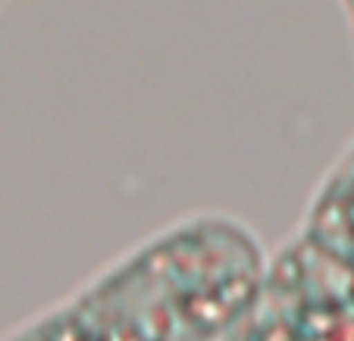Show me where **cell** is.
<instances>
[{
	"label": "cell",
	"mask_w": 354,
	"mask_h": 341,
	"mask_svg": "<svg viewBox=\"0 0 354 341\" xmlns=\"http://www.w3.org/2000/svg\"><path fill=\"white\" fill-rule=\"evenodd\" d=\"M304 235L354 266V150L320 188Z\"/></svg>",
	"instance_id": "cell-3"
},
{
	"label": "cell",
	"mask_w": 354,
	"mask_h": 341,
	"mask_svg": "<svg viewBox=\"0 0 354 341\" xmlns=\"http://www.w3.org/2000/svg\"><path fill=\"white\" fill-rule=\"evenodd\" d=\"M220 341H354V266L301 235Z\"/></svg>",
	"instance_id": "cell-2"
},
{
	"label": "cell",
	"mask_w": 354,
	"mask_h": 341,
	"mask_svg": "<svg viewBox=\"0 0 354 341\" xmlns=\"http://www.w3.org/2000/svg\"><path fill=\"white\" fill-rule=\"evenodd\" d=\"M263 269L261 244L241 226L188 222L147 241L13 341H220Z\"/></svg>",
	"instance_id": "cell-1"
}]
</instances>
